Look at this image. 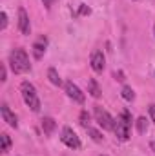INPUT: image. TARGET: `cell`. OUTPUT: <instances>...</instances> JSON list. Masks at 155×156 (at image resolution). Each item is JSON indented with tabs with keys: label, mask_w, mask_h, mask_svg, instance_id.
Returning <instances> with one entry per match:
<instances>
[{
	"label": "cell",
	"mask_w": 155,
	"mask_h": 156,
	"mask_svg": "<svg viewBox=\"0 0 155 156\" xmlns=\"http://www.w3.org/2000/svg\"><path fill=\"white\" fill-rule=\"evenodd\" d=\"M9 64H11V69L13 73L20 75V73H28L31 69V64H29V56L24 49H15L11 51L9 55Z\"/></svg>",
	"instance_id": "1"
},
{
	"label": "cell",
	"mask_w": 155,
	"mask_h": 156,
	"mask_svg": "<svg viewBox=\"0 0 155 156\" xmlns=\"http://www.w3.org/2000/svg\"><path fill=\"white\" fill-rule=\"evenodd\" d=\"M20 93H22V98H24L26 105H28L33 113H39L40 111V100H39V94H37L35 85L29 83V82H22V85H20Z\"/></svg>",
	"instance_id": "2"
},
{
	"label": "cell",
	"mask_w": 155,
	"mask_h": 156,
	"mask_svg": "<svg viewBox=\"0 0 155 156\" xmlns=\"http://www.w3.org/2000/svg\"><path fill=\"white\" fill-rule=\"evenodd\" d=\"M130 129H131V113L128 109H124L120 113V116L115 120V129L113 131H115L117 138L120 142H126L130 138Z\"/></svg>",
	"instance_id": "3"
},
{
	"label": "cell",
	"mask_w": 155,
	"mask_h": 156,
	"mask_svg": "<svg viewBox=\"0 0 155 156\" xmlns=\"http://www.w3.org/2000/svg\"><path fill=\"white\" fill-rule=\"evenodd\" d=\"M95 118H97V122H99V125L102 129H106V131H113L115 129V120H113V116L108 111H104L102 107H99V105H95Z\"/></svg>",
	"instance_id": "4"
},
{
	"label": "cell",
	"mask_w": 155,
	"mask_h": 156,
	"mask_svg": "<svg viewBox=\"0 0 155 156\" xmlns=\"http://www.w3.org/2000/svg\"><path fill=\"white\" fill-rule=\"evenodd\" d=\"M60 140H62V144L68 145L70 149H78V147H80V140H78V136L75 134V131H73L71 127H68V125L62 129V133H60Z\"/></svg>",
	"instance_id": "5"
},
{
	"label": "cell",
	"mask_w": 155,
	"mask_h": 156,
	"mask_svg": "<svg viewBox=\"0 0 155 156\" xmlns=\"http://www.w3.org/2000/svg\"><path fill=\"white\" fill-rule=\"evenodd\" d=\"M64 89H66V94H68L73 102H77V104H84V102H86L84 93L78 89L73 82H66V83H64Z\"/></svg>",
	"instance_id": "6"
},
{
	"label": "cell",
	"mask_w": 155,
	"mask_h": 156,
	"mask_svg": "<svg viewBox=\"0 0 155 156\" xmlns=\"http://www.w3.org/2000/svg\"><path fill=\"white\" fill-rule=\"evenodd\" d=\"M104 55H102V51H93L91 53V58H89V64H91V69L95 71V73H102L104 71Z\"/></svg>",
	"instance_id": "7"
},
{
	"label": "cell",
	"mask_w": 155,
	"mask_h": 156,
	"mask_svg": "<svg viewBox=\"0 0 155 156\" xmlns=\"http://www.w3.org/2000/svg\"><path fill=\"white\" fill-rule=\"evenodd\" d=\"M18 29H20V33H22V35H29V33H31L29 16H28V13H26V9H24V7H20V9H18Z\"/></svg>",
	"instance_id": "8"
},
{
	"label": "cell",
	"mask_w": 155,
	"mask_h": 156,
	"mask_svg": "<svg viewBox=\"0 0 155 156\" xmlns=\"http://www.w3.org/2000/svg\"><path fill=\"white\" fill-rule=\"evenodd\" d=\"M0 111H2V118H4V122H6L9 127H17V125H18V122H17V116L11 113V109L7 107V104H2Z\"/></svg>",
	"instance_id": "9"
},
{
	"label": "cell",
	"mask_w": 155,
	"mask_h": 156,
	"mask_svg": "<svg viewBox=\"0 0 155 156\" xmlns=\"http://www.w3.org/2000/svg\"><path fill=\"white\" fill-rule=\"evenodd\" d=\"M46 45H47V40L44 38V37H40V38L33 44V55H35V58H42V55H44V51H46Z\"/></svg>",
	"instance_id": "10"
},
{
	"label": "cell",
	"mask_w": 155,
	"mask_h": 156,
	"mask_svg": "<svg viewBox=\"0 0 155 156\" xmlns=\"http://www.w3.org/2000/svg\"><path fill=\"white\" fill-rule=\"evenodd\" d=\"M55 127H57V122H55L53 118H49V116L42 118V131H44V134L51 136L53 131H55Z\"/></svg>",
	"instance_id": "11"
},
{
	"label": "cell",
	"mask_w": 155,
	"mask_h": 156,
	"mask_svg": "<svg viewBox=\"0 0 155 156\" xmlns=\"http://www.w3.org/2000/svg\"><path fill=\"white\" fill-rule=\"evenodd\" d=\"M88 93H89L93 98H100L102 91H100V87H99V83H97V80H95V78H91V80L88 82Z\"/></svg>",
	"instance_id": "12"
},
{
	"label": "cell",
	"mask_w": 155,
	"mask_h": 156,
	"mask_svg": "<svg viewBox=\"0 0 155 156\" xmlns=\"http://www.w3.org/2000/svg\"><path fill=\"white\" fill-rule=\"evenodd\" d=\"M47 78H49V82L53 85H62V80H60V76H59V73H57L55 67H49L47 69Z\"/></svg>",
	"instance_id": "13"
},
{
	"label": "cell",
	"mask_w": 155,
	"mask_h": 156,
	"mask_svg": "<svg viewBox=\"0 0 155 156\" xmlns=\"http://www.w3.org/2000/svg\"><path fill=\"white\" fill-rule=\"evenodd\" d=\"M120 96H122L124 100L131 102V100L135 98V93H133V89H131L130 85H124V87H122V91H120Z\"/></svg>",
	"instance_id": "14"
},
{
	"label": "cell",
	"mask_w": 155,
	"mask_h": 156,
	"mask_svg": "<svg viewBox=\"0 0 155 156\" xmlns=\"http://www.w3.org/2000/svg\"><path fill=\"white\" fill-rule=\"evenodd\" d=\"M86 129H88V134L91 136V140H93V142L100 144V142L104 140V136H102V134H100V133H99L97 129H93V127H86Z\"/></svg>",
	"instance_id": "15"
},
{
	"label": "cell",
	"mask_w": 155,
	"mask_h": 156,
	"mask_svg": "<svg viewBox=\"0 0 155 156\" xmlns=\"http://www.w3.org/2000/svg\"><path fill=\"white\" fill-rule=\"evenodd\" d=\"M137 131L141 133V134H144L146 131H148V122H146V118L144 116H141V118H137Z\"/></svg>",
	"instance_id": "16"
},
{
	"label": "cell",
	"mask_w": 155,
	"mask_h": 156,
	"mask_svg": "<svg viewBox=\"0 0 155 156\" xmlns=\"http://www.w3.org/2000/svg\"><path fill=\"white\" fill-rule=\"evenodd\" d=\"M0 140H2V151H4V153H7V151L11 149V138H9V134H6V133H4V134L0 136Z\"/></svg>",
	"instance_id": "17"
},
{
	"label": "cell",
	"mask_w": 155,
	"mask_h": 156,
	"mask_svg": "<svg viewBox=\"0 0 155 156\" xmlns=\"http://www.w3.org/2000/svg\"><path fill=\"white\" fill-rule=\"evenodd\" d=\"M78 120H80V125H82V127H89V120H91V118H89V113H88V111H82L80 116H78Z\"/></svg>",
	"instance_id": "18"
},
{
	"label": "cell",
	"mask_w": 155,
	"mask_h": 156,
	"mask_svg": "<svg viewBox=\"0 0 155 156\" xmlns=\"http://www.w3.org/2000/svg\"><path fill=\"white\" fill-rule=\"evenodd\" d=\"M91 13V9L86 5V4H80V7H78V15L80 16H86V15H89Z\"/></svg>",
	"instance_id": "19"
},
{
	"label": "cell",
	"mask_w": 155,
	"mask_h": 156,
	"mask_svg": "<svg viewBox=\"0 0 155 156\" xmlns=\"http://www.w3.org/2000/svg\"><path fill=\"white\" fill-rule=\"evenodd\" d=\"M0 18H2L0 29H6V27H7V15H6V11H2V13H0Z\"/></svg>",
	"instance_id": "20"
},
{
	"label": "cell",
	"mask_w": 155,
	"mask_h": 156,
	"mask_svg": "<svg viewBox=\"0 0 155 156\" xmlns=\"http://www.w3.org/2000/svg\"><path fill=\"white\" fill-rule=\"evenodd\" d=\"M113 78H115V80H119V82H124V80H126L122 71H115V73H113Z\"/></svg>",
	"instance_id": "21"
},
{
	"label": "cell",
	"mask_w": 155,
	"mask_h": 156,
	"mask_svg": "<svg viewBox=\"0 0 155 156\" xmlns=\"http://www.w3.org/2000/svg\"><path fill=\"white\" fill-rule=\"evenodd\" d=\"M148 111H150V116H152V120H153V123H155V105H153V104L150 105V109H148Z\"/></svg>",
	"instance_id": "22"
},
{
	"label": "cell",
	"mask_w": 155,
	"mask_h": 156,
	"mask_svg": "<svg viewBox=\"0 0 155 156\" xmlns=\"http://www.w3.org/2000/svg\"><path fill=\"white\" fill-rule=\"evenodd\" d=\"M7 73H6V67H4V66H2V78H0V80H2V82H6V80H7Z\"/></svg>",
	"instance_id": "23"
},
{
	"label": "cell",
	"mask_w": 155,
	"mask_h": 156,
	"mask_svg": "<svg viewBox=\"0 0 155 156\" xmlns=\"http://www.w3.org/2000/svg\"><path fill=\"white\" fill-rule=\"evenodd\" d=\"M42 2H44V5H47V7H49V5H51L55 0H42Z\"/></svg>",
	"instance_id": "24"
},
{
	"label": "cell",
	"mask_w": 155,
	"mask_h": 156,
	"mask_svg": "<svg viewBox=\"0 0 155 156\" xmlns=\"http://www.w3.org/2000/svg\"><path fill=\"white\" fill-rule=\"evenodd\" d=\"M100 156H106V154H100Z\"/></svg>",
	"instance_id": "25"
}]
</instances>
